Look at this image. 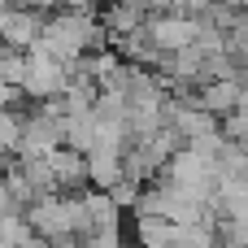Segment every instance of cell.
Masks as SVG:
<instances>
[{
	"label": "cell",
	"instance_id": "obj_1",
	"mask_svg": "<svg viewBox=\"0 0 248 248\" xmlns=\"http://www.w3.org/2000/svg\"><path fill=\"white\" fill-rule=\"evenodd\" d=\"M26 96L35 100V105H44V100H57V96H65V87H70V65H61L57 57H48V48L44 44H35L31 52H26Z\"/></svg>",
	"mask_w": 248,
	"mask_h": 248
},
{
	"label": "cell",
	"instance_id": "obj_2",
	"mask_svg": "<svg viewBox=\"0 0 248 248\" xmlns=\"http://www.w3.org/2000/svg\"><path fill=\"white\" fill-rule=\"evenodd\" d=\"M144 31H148V39H153L157 52L174 57V52L196 48V39H201V17H153Z\"/></svg>",
	"mask_w": 248,
	"mask_h": 248
},
{
	"label": "cell",
	"instance_id": "obj_3",
	"mask_svg": "<svg viewBox=\"0 0 248 248\" xmlns=\"http://www.w3.org/2000/svg\"><path fill=\"white\" fill-rule=\"evenodd\" d=\"M44 26H48V13H35V9H4L0 13L4 48H17V52H31L44 39Z\"/></svg>",
	"mask_w": 248,
	"mask_h": 248
},
{
	"label": "cell",
	"instance_id": "obj_4",
	"mask_svg": "<svg viewBox=\"0 0 248 248\" xmlns=\"http://www.w3.org/2000/svg\"><path fill=\"white\" fill-rule=\"evenodd\" d=\"M87 218H92V231H122L118 222H122V209L113 205V196L109 192H87Z\"/></svg>",
	"mask_w": 248,
	"mask_h": 248
},
{
	"label": "cell",
	"instance_id": "obj_5",
	"mask_svg": "<svg viewBox=\"0 0 248 248\" xmlns=\"http://www.w3.org/2000/svg\"><path fill=\"white\" fill-rule=\"evenodd\" d=\"M96 126H100V122H96V113L70 118V122H65V148H74V153H83V157H87V153L96 148Z\"/></svg>",
	"mask_w": 248,
	"mask_h": 248
},
{
	"label": "cell",
	"instance_id": "obj_6",
	"mask_svg": "<svg viewBox=\"0 0 248 248\" xmlns=\"http://www.w3.org/2000/svg\"><path fill=\"white\" fill-rule=\"evenodd\" d=\"M31 240H35V231H31L26 218H4L0 222V248H26Z\"/></svg>",
	"mask_w": 248,
	"mask_h": 248
},
{
	"label": "cell",
	"instance_id": "obj_7",
	"mask_svg": "<svg viewBox=\"0 0 248 248\" xmlns=\"http://www.w3.org/2000/svg\"><path fill=\"white\" fill-rule=\"evenodd\" d=\"M26 52H17V48H4V61H0V74H4V87H22L26 83Z\"/></svg>",
	"mask_w": 248,
	"mask_h": 248
},
{
	"label": "cell",
	"instance_id": "obj_8",
	"mask_svg": "<svg viewBox=\"0 0 248 248\" xmlns=\"http://www.w3.org/2000/svg\"><path fill=\"white\" fill-rule=\"evenodd\" d=\"M126 248H140V244H126Z\"/></svg>",
	"mask_w": 248,
	"mask_h": 248
}]
</instances>
